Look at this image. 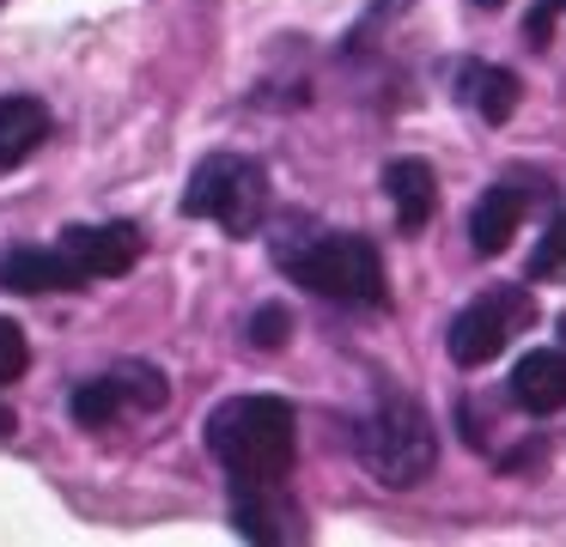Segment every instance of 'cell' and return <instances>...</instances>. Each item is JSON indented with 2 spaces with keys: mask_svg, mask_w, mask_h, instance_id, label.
<instances>
[{
  "mask_svg": "<svg viewBox=\"0 0 566 547\" xmlns=\"http://www.w3.org/2000/svg\"><path fill=\"white\" fill-rule=\"evenodd\" d=\"M226 481H286L298 456V413L281 396H232L201 425Z\"/></svg>",
  "mask_w": 566,
  "mask_h": 547,
  "instance_id": "cell-1",
  "label": "cell"
},
{
  "mask_svg": "<svg viewBox=\"0 0 566 547\" xmlns=\"http://www.w3.org/2000/svg\"><path fill=\"white\" fill-rule=\"evenodd\" d=\"M274 262L298 280L305 292L329 304H390V280H384V255L371 238L354 231H311V238L274 243Z\"/></svg>",
  "mask_w": 566,
  "mask_h": 547,
  "instance_id": "cell-2",
  "label": "cell"
},
{
  "mask_svg": "<svg viewBox=\"0 0 566 547\" xmlns=\"http://www.w3.org/2000/svg\"><path fill=\"white\" fill-rule=\"evenodd\" d=\"M359 456L378 474L384 486H420L439 469V432H432V413L420 408L408 389H384L378 408L359 425Z\"/></svg>",
  "mask_w": 566,
  "mask_h": 547,
  "instance_id": "cell-3",
  "label": "cell"
},
{
  "mask_svg": "<svg viewBox=\"0 0 566 547\" xmlns=\"http://www.w3.org/2000/svg\"><path fill=\"white\" fill-rule=\"evenodd\" d=\"M189 219H213L226 238H256L269 219V170L244 152H208L184 189Z\"/></svg>",
  "mask_w": 566,
  "mask_h": 547,
  "instance_id": "cell-4",
  "label": "cell"
},
{
  "mask_svg": "<svg viewBox=\"0 0 566 547\" xmlns=\"http://www.w3.org/2000/svg\"><path fill=\"white\" fill-rule=\"evenodd\" d=\"M530 323H536V298H530L524 286H493V292H481V298H469L463 311L451 316V328H444L451 365L475 371V365L500 359V353L512 347V340L524 335Z\"/></svg>",
  "mask_w": 566,
  "mask_h": 547,
  "instance_id": "cell-5",
  "label": "cell"
},
{
  "mask_svg": "<svg viewBox=\"0 0 566 547\" xmlns=\"http://www.w3.org/2000/svg\"><path fill=\"white\" fill-rule=\"evenodd\" d=\"M165 401H171V383H165L159 365H140V359H123L111 365V371L86 377V383L74 389V420L92 425V432H104V425H116L123 413H159Z\"/></svg>",
  "mask_w": 566,
  "mask_h": 547,
  "instance_id": "cell-6",
  "label": "cell"
},
{
  "mask_svg": "<svg viewBox=\"0 0 566 547\" xmlns=\"http://www.w3.org/2000/svg\"><path fill=\"white\" fill-rule=\"evenodd\" d=\"M232 529L262 547L305 541V517H298V498L286 493V481H232Z\"/></svg>",
  "mask_w": 566,
  "mask_h": 547,
  "instance_id": "cell-7",
  "label": "cell"
},
{
  "mask_svg": "<svg viewBox=\"0 0 566 547\" xmlns=\"http://www.w3.org/2000/svg\"><path fill=\"white\" fill-rule=\"evenodd\" d=\"M140 250H147V238H140V225H128V219H111V225H67L62 231V255L80 267V280H123L128 267L140 262Z\"/></svg>",
  "mask_w": 566,
  "mask_h": 547,
  "instance_id": "cell-8",
  "label": "cell"
},
{
  "mask_svg": "<svg viewBox=\"0 0 566 547\" xmlns=\"http://www.w3.org/2000/svg\"><path fill=\"white\" fill-rule=\"evenodd\" d=\"M86 286L80 267L62 255V243H13V250H0V292H74Z\"/></svg>",
  "mask_w": 566,
  "mask_h": 547,
  "instance_id": "cell-9",
  "label": "cell"
},
{
  "mask_svg": "<svg viewBox=\"0 0 566 547\" xmlns=\"http://www.w3.org/2000/svg\"><path fill=\"white\" fill-rule=\"evenodd\" d=\"M384 194H390V207H396L402 238H415V231L439 213V177H432L427 158H390V165H384Z\"/></svg>",
  "mask_w": 566,
  "mask_h": 547,
  "instance_id": "cell-10",
  "label": "cell"
},
{
  "mask_svg": "<svg viewBox=\"0 0 566 547\" xmlns=\"http://www.w3.org/2000/svg\"><path fill=\"white\" fill-rule=\"evenodd\" d=\"M512 401L524 413H536V420H548V413L566 408V347H536L517 359L512 371Z\"/></svg>",
  "mask_w": 566,
  "mask_h": 547,
  "instance_id": "cell-11",
  "label": "cell"
},
{
  "mask_svg": "<svg viewBox=\"0 0 566 547\" xmlns=\"http://www.w3.org/2000/svg\"><path fill=\"white\" fill-rule=\"evenodd\" d=\"M463 104H475L481 109V122H512V109H517V97H524V80H517L512 67H493V61H463L457 67V85H451Z\"/></svg>",
  "mask_w": 566,
  "mask_h": 547,
  "instance_id": "cell-12",
  "label": "cell"
},
{
  "mask_svg": "<svg viewBox=\"0 0 566 547\" xmlns=\"http://www.w3.org/2000/svg\"><path fill=\"white\" fill-rule=\"evenodd\" d=\"M43 140H50V104H43V97H25V92L0 97V170L25 165Z\"/></svg>",
  "mask_w": 566,
  "mask_h": 547,
  "instance_id": "cell-13",
  "label": "cell"
},
{
  "mask_svg": "<svg viewBox=\"0 0 566 547\" xmlns=\"http://www.w3.org/2000/svg\"><path fill=\"white\" fill-rule=\"evenodd\" d=\"M517 219H524V189H517V182H493L475 201V213H469V243H475V255H500L505 243H512Z\"/></svg>",
  "mask_w": 566,
  "mask_h": 547,
  "instance_id": "cell-14",
  "label": "cell"
},
{
  "mask_svg": "<svg viewBox=\"0 0 566 547\" xmlns=\"http://www.w3.org/2000/svg\"><path fill=\"white\" fill-rule=\"evenodd\" d=\"M25 371H31V340H25V328H19L13 316H0V389L19 383Z\"/></svg>",
  "mask_w": 566,
  "mask_h": 547,
  "instance_id": "cell-15",
  "label": "cell"
},
{
  "mask_svg": "<svg viewBox=\"0 0 566 547\" xmlns=\"http://www.w3.org/2000/svg\"><path fill=\"white\" fill-rule=\"evenodd\" d=\"M560 267H566V207L554 213V225L542 231V243H536V255H530L524 280H548V274H560Z\"/></svg>",
  "mask_w": 566,
  "mask_h": 547,
  "instance_id": "cell-16",
  "label": "cell"
},
{
  "mask_svg": "<svg viewBox=\"0 0 566 547\" xmlns=\"http://www.w3.org/2000/svg\"><path fill=\"white\" fill-rule=\"evenodd\" d=\"M286 335H293V316H286L281 304H262V311L250 316V328H244V340H250V347H262V353L286 347Z\"/></svg>",
  "mask_w": 566,
  "mask_h": 547,
  "instance_id": "cell-17",
  "label": "cell"
},
{
  "mask_svg": "<svg viewBox=\"0 0 566 547\" xmlns=\"http://www.w3.org/2000/svg\"><path fill=\"white\" fill-rule=\"evenodd\" d=\"M566 12V0H536V12H530V24H524V43L530 49H548V36H554V19Z\"/></svg>",
  "mask_w": 566,
  "mask_h": 547,
  "instance_id": "cell-18",
  "label": "cell"
},
{
  "mask_svg": "<svg viewBox=\"0 0 566 547\" xmlns=\"http://www.w3.org/2000/svg\"><path fill=\"white\" fill-rule=\"evenodd\" d=\"M19 432V420H13V408H7V401H0V444H7V438Z\"/></svg>",
  "mask_w": 566,
  "mask_h": 547,
  "instance_id": "cell-19",
  "label": "cell"
},
{
  "mask_svg": "<svg viewBox=\"0 0 566 547\" xmlns=\"http://www.w3.org/2000/svg\"><path fill=\"white\" fill-rule=\"evenodd\" d=\"M475 7H505V0H475Z\"/></svg>",
  "mask_w": 566,
  "mask_h": 547,
  "instance_id": "cell-20",
  "label": "cell"
},
{
  "mask_svg": "<svg viewBox=\"0 0 566 547\" xmlns=\"http://www.w3.org/2000/svg\"><path fill=\"white\" fill-rule=\"evenodd\" d=\"M560 340H566V316H560Z\"/></svg>",
  "mask_w": 566,
  "mask_h": 547,
  "instance_id": "cell-21",
  "label": "cell"
}]
</instances>
